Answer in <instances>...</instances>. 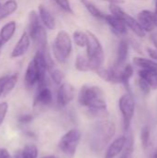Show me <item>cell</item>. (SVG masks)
Returning a JSON list of instances; mask_svg holds the SVG:
<instances>
[{"mask_svg":"<svg viewBox=\"0 0 157 158\" xmlns=\"http://www.w3.org/2000/svg\"><path fill=\"white\" fill-rule=\"evenodd\" d=\"M155 19H156V22H157V0H155Z\"/></svg>","mask_w":157,"mask_h":158,"instance_id":"obj_40","label":"cell"},{"mask_svg":"<svg viewBox=\"0 0 157 158\" xmlns=\"http://www.w3.org/2000/svg\"><path fill=\"white\" fill-rule=\"evenodd\" d=\"M31 119H32V117H31V116H30V115H23V116L19 118V121H20V123H28V122H30Z\"/></svg>","mask_w":157,"mask_h":158,"instance_id":"obj_37","label":"cell"},{"mask_svg":"<svg viewBox=\"0 0 157 158\" xmlns=\"http://www.w3.org/2000/svg\"><path fill=\"white\" fill-rule=\"evenodd\" d=\"M50 74H51L52 80L54 81V82L56 84L61 85L63 83V81L65 79V75H64V73L60 69H53V70L50 71Z\"/></svg>","mask_w":157,"mask_h":158,"instance_id":"obj_29","label":"cell"},{"mask_svg":"<svg viewBox=\"0 0 157 158\" xmlns=\"http://www.w3.org/2000/svg\"><path fill=\"white\" fill-rule=\"evenodd\" d=\"M81 138V131L77 129H72L61 137L58 143V147L66 156L72 157L77 151Z\"/></svg>","mask_w":157,"mask_h":158,"instance_id":"obj_6","label":"cell"},{"mask_svg":"<svg viewBox=\"0 0 157 158\" xmlns=\"http://www.w3.org/2000/svg\"><path fill=\"white\" fill-rule=\"evenodd\" d=\"M147 51H148V54H149V56H150L151 58H153V59H155V60H157L156 48H155V49H154V48H148Z\"/></svg>","mask_w":157,"mask_h":158,"instance_id":"obj_35","label":"cell"},{"mask_svg":"<svg viewBox=\"0 0 157 158\" xmlns=\"http://www.w3.org/2000/svg\"><path fill=\"white\" fill-rule=\"evenodd\" d=\"M56 2V4L65 12L67 13H73L71 5L69 3V0H54Z\"/></svg>","mask_w":157,"mask_h":158,"instance_id":"obj_31","label":"cell"},{"mask_svg":"<svg viewBox=\"0 0 157 158\" xmlns=\"http://www.w3.org/2000/svg\"><path fill=\"white\" fill-rule=\"evenodd\" d=\"M43 158H57L56 156H44V157Z\"/></svg>","mask_w":157,"mask_h":158,"instance_id":"obj_41","label":"cell"},{"mask_svg":"<svg viewBox=\"0 0 157 158\" xmlns=\"http://www.w3.org/2000/svg\"><path fill=\"white\" fill-rule=\"evenodd\" d=\"M74 98V88L68 82H63L57 91V104L60 106H68Z\"/></svg>","mask_w":157,"mask_h":158,"instance_id":"obj_8","label":"cell"},{"mask_svg":"<svg viewBox=\"0 0 157 158\" xmlns=\"http://www.w3.org/2000/svg\"><path fill=\"white\" fill-rule=\"evenodd\" d=\"M129 55V44L125 40H121L119 42L118 47V55H117V61L115 64V67L121 69L122 65L126 61Z\"/></svg>","mask_w":157,"mask_h":158,"instance_id":"obj_18","label":"cell"},{"mask_svg":"<svg viewBox=\"0 0 157 158\" xmlns=\"http://www.w3.org/2000/svg\"><path fill=\"white\" fill-rule=\"evenodd\" d=\"M138 83H139V86H140L141 90H142L144 94H149V93H150V90H151L152 88H151V86H150L143 79L140 78Z\"/></svg>","mask_w":157,"mask_h":158,"instance_id":"obj_33","label":"cell"},{"mask_svg":"<svg viewBox=\"0 0 157 158\" xmlns=\"http://www.w3.org/2000/svg\"><path fill=\"white\" fill-rule=\"evenodd\" d=\"M16 22L10 21L5 24L0 31V47H3L14 35L16 31Z\"/></svg>","mask_w":157,"mask_h":158,"instance_id":"obj_17","label":"cell"},{"mask_svg":"<svg viewBox=\"0 0 157 158\" xmlns=\"http://www.w3.org/2000/svg\"><path fill=\"white\" fill-rule=\"evenodd\" d=\"M78 101L81 106L88 108V114L93 118H101L108 114L104 92L97 86H82L79 93Z\"/></svg>","mask_w":157,"mask_h":158,"instance_id":"obj_1","label":"cell"},{"mask_svg":"<svg viewBox=\"0 0 157 158\" xmlns=\"http://www.w3.org/2000/svg\"><path fill=\"white\" fill-rule=\"evenodd\" d=\"M1 7H2V5L0 4V10H1Z\"/></svg>","mask_w":157,"mask_h":158,"instance_id":"obj_42","label":"cell"},{"mask_svg":"<svg viewBox=\"0 0 157 158\" xmlns=\"http://www.w3.org/2000/svg\"><path fill=\"white\" fill-rule=\"evenodd\" d=\"M133 75V68L130 65L125 66L120 72V82L125 85V87L130 90V80Z\"/></svg>","mask_w":157,"mask_h":158,"instance_id":"obj_25","label":"cell"},{"mask_svg":"<svg viewBox=\"0 0 157 158\" xmlns=\"http://www.w3.org/2000/svg\"><path fill=\"white\" fill-rule=\"evenodd\" d=\"M7 78V75L6 76H3L0 78V97L3 96V92H4V85H5V82H6V80Z\"/></svg>","mask_w":157,"mask_h":158,"instance_id":"obj_36","label":"cell"},{"mask_svg":"<svg viewBox=\"0 0 157 158\" xmlns=\"http://www.w3.org/2000/svg\"><path fill=\"white\" fill-rule=\"evenodd\" d=\"M126 142H127L126 136H120V137L117 138L116 140H114L112 142V143L109 144V146L105 152V158H116L118 155H120L124 149Z\"/></svg>","mask_w":157,"mask_h":158,"instance_id":"obj_13","label":"cell"},{"mask_svg":"<svg viewBox=\"0 0 157 158\" xmlns=\"http://www.w3.org/2000/svg\"><path fill=\"white\" fill-rule=\"evenodd\" d=\"M30 45H31V37H30L29 33L23 32L22 35L20 36L19 40L16 44L15 47L12 50V53L10 55L11 57L17 58V57L22 56L23 55H25L27 53Z\"/></svg>","mask_w":157,"mask_h":158,"instance_id":"obj_10","label":"cell"},{"mask_svg":"<svg viewBox=\"0 0 157 158\" xmlns=\"http://www.w3.org/2000/svg\"><path fill=\"white\" fill-rule=\"evenodd\" d=\"M39 17L43 24V26L48 30H54L56 28V20L54 16L51 14V12L43 5L39 6Z\"/></svg>","mask_w":157,"mask_h":158,"instance_id":"obj_16","label":"cell"},{"mask_svg":"<svg viewBox=\"0 0 157 158\" xmlns=\"http://www.w3.org/2000/svg\"><path fill=\"white\" fill-rule=\"evenodd\" d=\"M105 1H107L110 4H118V5L124 3V0H105Z\"/></svg>","mask_w":157,"mask_h":158,"instance_id":"obj_38","label":"cell"},{"mask_svg":"<svg viewBox=\"0 0 157 158\" xmlns=\"http://www.w3.org/2000/svg\"><path fill=\"white\" fill-rule=\"evenodd\" d=\"M38 149L34 144H26L21 150L18 151L14 158H37Z\"/></svg>","mask_w":157,"mask_h":158,"instance_id":"obj_19","label":"cell"},{"mask_svg":"<svg viewBox=\"0 0 157 158\" xmlns=\"http://www.w3.org/2000/svg\"><path fill=\"white\" fill-rule=\"evenodd\" d=\"M81 2L83 4V6H85V8L87 9V11L94 18L97 19H105V14L93 4L92 3L90 0H81Z\"/></svg>","mask_w":157,"mask_h":158,"instance_id":"obj_24","label":"cell"},{"mask_svg":"<svg viewBox=\"0 0 157 158\" xmlns=\"http://www.w3.org/2000/svg\"><path fill=\"white\" fill-rule=\"evenodd\" d=\"M73 40H74V43L80 46V47H86L87 45V33L86 32H83L81 31H76L74 33H73Z\"/></svg>","mask_w":157,"mask_h":158,"instance_id":"obj_28","label":"cell"},{"mask_svg":"<svg viewBox=\"0 0 157 158\" xmlns=\"http://www.w3.org/2000/svg\"><path fill=\"white\" fill-rule=\"evenodd\" d=\"M87 33V58L90 62L91 70L96 71L100 68H102L104 60H105V54L102 47V44L98 38L91 31H86Z\"/></svg>","mask_w":157,"mask_h":158,"instance_id":"obj_4","label":"cell"},{"mask_svg":"<svg viewBox=\"0 0 157 158\" xmlns=\"http://www.w3.org/2000/svg\"><path fill=\"white\" fill-rule=\"evenodd\" d=\"M8 111V105L6 102H3L0 104V125L3 123L6 114Z\"/></svg>","mask_w":157,"mask_h":158,"instance_id":"obj_32","label":"cell"},{"mask_svg":"<svg viewBox=\"0 0 157 158\" xmlns=\"http://www.w3.org/2000/svg\"><path fill=\"white\" fill-rule=\"evenodd\" d=\"M0 158H12V156L6 149L0 148Z\"/></svg>","mask_w":157,"mask_h":158,"instance_id":"obj_34","label":"cell"},{"mask_svg":"<svg viewBox=\"0 0 157 158\" xmlns=\"http://www.w3.org/2000/svg\"><path fill=\"white\" fill-rule=\"evenodd\" d=\"M118 106L123 118V127L125 131H129L135 112V103L130 94H124L119 98Z\"/></svg>","mask_w":157,"mask_h":158,"instance_id":"obj_7","label":"cell"},{"mask_svg":"<svg viewBox=\"0 0 157 158\" xmlns=\"http://www.w3.org/2000/svg\"><path fill=\"white\" fill-rule=\"evenodd\" d=\"M18 81V74H12L7 76L5 85H4V92H3V96L7 95L16 86Z\"/></svg>","mask_w":157,"mask_h":158,"instance_id":"obj_26","label":"cell"},{"mask_svg":"<svg viewBox=\"0 0 157 158\" xmlns=\"http://www.w3.org/2000/svg\"><path fill=\"white\" fill-rule=\"evenodd\" d=\"M133 152H134V140H133L132 133L130 132L127 135V142L123 151L120 154L121 155L120 158H132Z\"/></svg>","mask_w":157,"mask_h":158,"instance_id":"obj_23","label":"cell"},{"mask_svg":"<svg viewBox=\"0 0 157 158\" xmlns=\"http://www.w3.org/2000/svg\"><path fill=\"white\" fill-rule=\"evenodd\" d=\"M110 26L112 31L118 35H123L127 33V26L122 19L114 15H105L104 19Z\"/></svg>","mask_w":157,"mask_h":158,"instance_id":"obj_14","label":"cell"},{"mask_svg":"<svg viewBox=\"0 0 157 158\" xmlns=\"http://www.w3.org/2000/svg\"><path fill=\"white\" fill-rule=\"evenodd\" d=\"M151 40L153 41V43H154L155 45V48L157 49V34L152 35V36H151Z\"/></svg>","mask_w":157,"mask_h":158,"instance_id":"obj_39","label":"cell"},{"mask_svg":"<svg viewBox=\"0 0 157 158\" xmlns=\"http://www.w3.org/2000/svg\"><path fill=\"white\" fill-rule=\"evenodd\" d=\"M75 68L80 71H89L91 70L90 62L88 58H85L83 56L79 55L76 58L75 62Z\"/></svg>","mask_w":157,"mask_h":158,"instance_id":"obj_27","label":"cell"},{"mask_svg":"<svg viewBox=\"0 0 157 158\" xmlns=\"http://www.w3.org/2000/svg\"><path fill=\"white\" fill-rule=\"evenodd\" d=\"M29 35L40 51L46 53L47 35L44 26L42 23L39 15L35 11H31L29 15Z\"/></svg>","mask_w":157,"mask_h":158,"instance_id":"obj_3","label":"cell"},{"mask_svg":"<svg viewBox=\"0 0 157 158\" xmlns=\"http://www.w3.org/2000/svg\"><path fill=\"white\" fill-rule=\"evenodd\" d=\"M133 63L135 66L141 68L142 69H149L157 71V62L152 59H147L144 57H134Z\"/></svg>","mask_w":157,"mask_h":158,"instance_id":"obj_21","label":"cell"},{"mask_svg":"<svg viewBox=\"0 0 157 158\" xmlns=\"http://www.w3.org/2000/svg\"><path fill=\"white\" fill-rule=\"evenodd\" d=\"M116 133V125L110 120L97 121L90 133V145L93 151H102L112 140Z\"/></svg>","mask_w":157,"mask_h":158,"instance_id":"obj_2","label":"cell"},{"mask_svg":"<svg viewBox=\"0 0 157 158\" xmlns=\"http://www.w3.org/2000/svg\"><path fill=\"white\" fill-rule=\"evenodd\" d=\"M24 80H25L26 85L30 88L34 86L35 84L39 83L40 75H39V70H38V68H37V65H36L34 59L30 61V63L28 64Z\"/></svg>","mask_w":157,"mask_h":158,"instance_id":"obj_12","label":"cell"},{"mask_svg":"<svg viewBox=\"0 0 157 158\" xmlns=\"http://www.w3.org/2000/svg\"><path fill=\"white\" fill-rule=\"evenodd\" d=\"M140 78L143 79L152 89L157 88V71L149 70V69H141L139 71Z\"/></svg>","mask_w":157,"mask_h":158,"instance_id":"obj_20","label":"cell"},{"mask_svg":"<svg viewBox=\"0 0 157 158\" xmlns=\"http://www.w3.org/2000/svg\"><path fill=\"white\" fill-rule=\"evenodd\" d=\"M52 51L55 58L60 63H64L68 58L72 51V41L66 31L57 32L52 44Z\"/></svg>","mask_w":157,"mask_h":158,"instance_id":"obj_5","label":"cell"},{"mask_svg":"<svg viewBox=\"0 0 157 158\" xmlns=\"http://www.w3.org/2000/svg\"><path fill=\"white\" fill-rule=\"evenodd\" d=\"M119 19H122L124 21V23L126 24V26L128 28H130L137 36L139 37H145L146 35V31L143 30V28L141 26V24L139 23L138 20H136L134 18H132L131 16H130L129 14H127L125 11H123L120 16Z\"/></svg>","mask_w":157,"mask_h":158,"instance_id":"obj_11","label":"cell"},{"mask_svg":"<svg viewBox=\"0 0 157 158\" xmlns=\"http://www.w3.org/2000/svg\"><path fill=\"white\" fill-rule=\"evenodd\" d=\"M53 101L51 90L46 86L39 87V90L34 98V106H49Z\"/></svg>","mask_w":157,"mask_h":158,"instance_id":"obj_15","label":"cell"},{"mask_svg":"<svg viewBox=\"0 0 157 158\" xmlns=\"http://www.w3.org/2000/svg\"><path fill=\"white\" fill-rule=\"evenodd\" d=\"M138 21L143 30L147 31H153L157 27V22L155 13L149 10H143L138 14Z\"/></svg>","mask_w":157,"mask_h":158,"instance_id":"obj_9","label":"cell"},{"mask_svg":"<svg viewBox=\"0 0 157 158\" xmlns=\"http://www.w3.org/2000/svg\"><path fill=\"white\" fill-rule=\"evenodd\" d=\"M141 141L144 149H146L149 145L150 141V128L148 126H144L141 131Z\"/></svg>","mask_w":157,"mask_h":158,"instance_id":"obj_30","label":"cell"},{"mask_svg":"<svg viewBox=\"0 0 157 158\" xmlns=\"http://www.w3.org/2000/svg\"><path fill=\"white\" fill-rule=\"evenodd\" d=\"M18 9V3L15 0H7L2 6L0 10V19L7 18L8 16L12 15Z\"/></svg>","mask_w":157,"mask_h":158,"instance_id":"obj_22","label":"cell"}]
</instances>
